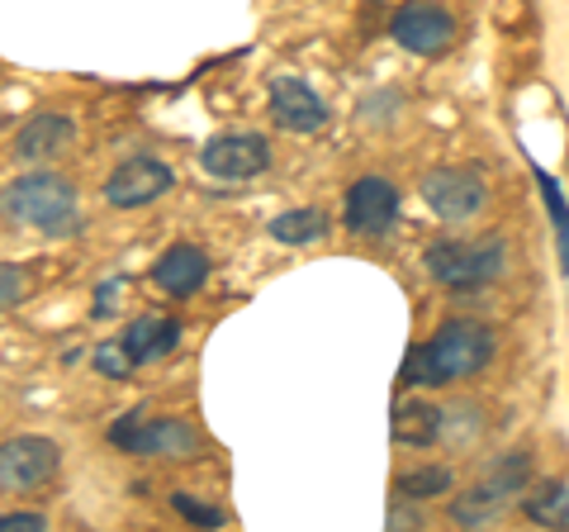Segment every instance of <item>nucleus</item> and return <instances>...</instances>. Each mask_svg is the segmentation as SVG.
Listing matches in <instances>:
<instances>
[{
	"label": "nucleus",
	"mask_w": 569,
	"mask_h": 532,
	"mask_svg": "<svg viewBox=\"0 0 569 532\" xmlns=\"http://www.w3.org/2000/svg\"><path fill=\"white\" fill-rule=\"evenodd\" d=\"M489 357H493V328L475 324V318H451V324H441L427 343L408 352L403 381L408 385H451V381H466L475 371H485Z\"/></svg>",
	"instance_id": "obj_1"
},
{
	"label": "nucleus",
	"mask_w": 569,
	"mask_h": 532,
	"mask_svg": "<svg viewBox=\"0 0 569 532\" xmlns=\"http://www.w3.org/2000/svg\"><path fill=\"white\" fill-rule=\"evenodd\" d=\"M441 418H447V410L422 404V400H408V404H399V410H395L389 433H395V442H403V447H427V442L441 437Z\"/></svg>",
	"instance_id": "obj_15"
},
{
	"label": "nucleus",
	"mask_w": 569,
	"mask_h": 532,
	"mask_svg": "<svg viewBox=\"0 0 569 532\" xmlns=\"http://www.w3.org/2000/svg\"><path fill=\"white\" fill-rule=\"evenodd\" d=\"M200 167L219 181H252L271 167V144L261 134H219L200 148Z\"/></svg>",
	"instance_id": "obj_8"
},
{
	"label": "nucleus",
	"mask_w": 569,
	"mask_h": 532,
	"mask_svg": "<svg viewBox=\"0 0 569 532\" xmlns=\"http://www.w3.org/2000/svg\"><path fill=\"white\" fill-rule=\"evenodd\" d=\"M96 371H100V376H110V381H129L133 376V362H129V352H123L119 338L96 347Z\"/></svg>",
	"instance_id": "obj_22"
},
{
	"label": "nucleus",
	"mask_w": 569,
	"mask_h": 532,
	"mask_svg": "<svg viewBox=\"0 0 569 532\" xmlns=\"http://www.w3.org/2000/svg\"><path fill=\"white\" fill-rule=\"evenodd\" d=\"M123 352H129V362L142 366V362H162L176 352V343H181V324L176 318H162V314H148L138 318V324L123 333Z\"/></svg>",
	"instance_id": "obj_14"
},
{
	"label": "nucleus",
	"mask_w": 569,
	"mask_h": 532,
	"mask_svg": "<svg viewBox=\"0 0 569 532\" xmlns=\"http://www.w3.org/2000/svg\"><path fill=\"white\" fill-rule=\"evenodd\" d=\"M119 290H123V276L104 280V286H100V295H96V318H104V314L114 309V295H119Z\"/></svg>",
	"instance_id": "obj_26"
},
{
	"label": "nucleus",
	"mask_w": 569,
	"mask_h": 532,
	"mask_svg": "<svg viewBox=\"0 0 569 532\" xmlns=\"http://www.w3.org/2000/svg\"><path fill=\"white\" fill-rule=\"evenodd\" d=\"M441 437H451L456 447H466L470 437H479V410H470V404L447 410V418H441Z\"/></svg>",
	"instance_id": "obj_21"
},
{
	"label": "nucleus",
	"mask_w": 569,
	"mask_h": 532,
	"mask_svg": "<svg viewBox=\"0 0 569 532\" xmlns=\"http://www.w3.org/2000/svg\"><path fill=\"white\" fill-rule=\"evenodd\" d=\"M43 513H0V532H43Z\"/></svg>",
	"instance_id": "obj_25"
},
{
	"label": "nucleus",
	"mask_w": 569,
	"mask_h": 532,
	"mask_svg": "<svg viewBox=\"0 0 569 532\" xmlns=\"http://www.w3.org/2000/svg\"><path fill=\"white\" fill-rule=\"evenodd\" d=\"M531 176H537L541 200H546V209H550V224H556V234H560V266L569 272V200H565V186H560L546 167H531Z\"/></svg>",
	"instance_id": "obj_18"
},
{
	"label": "nucleus",
	"mask_w": 569,
	"mask_h": 532,
	"mask_svg": "<svg viewBox=\"0 0 569 532\" xmlns=\"http://www.w3.org/2000/svg\"><path fill=\"white\" fill-rule=\"evenodd\" d=\"M347 228L351 234H366V238H385L389 228L399 224V186H389L385 176H361L351 190H347Z\"/></svg>",
	"instance_id": "obj_9"
},
{
	"label": "nucleus",
	"mask_w": 569,
	"mask_h": 532,
	"mask_svg": "<svg viewBox=\"0 0 569 532\" xmlns=\"http://www.w3.org/2000/svg\"><path fill=\"white\" fill-rule=\"evenodd\" d=\"M24 299V272L10 262H0V309H14Z\"/></svg>",
	"instance_id": "obj_24"
},
{
	"label": "nucleus",
	"mask_w": 569,
	"mask_h": 532,
	"mask_svg": "<svg viewBox=\"0 0 569 532\" xmlns=\"http://www.w3.org/2000/svg\"><path fill=\"white\" fill-rule=\"evenodd\" d=\"M451 485H456L451 466H418V471L399 475V494H403V500H437V494H447Z\"/></svg>",
	"instance_id": "obj_20"
},
{
	"label": "nucleus",
	"mask_w": 569,
	"mask_h": 532,
	"mask_svg": "<svg viewBox=\"0 0 569 532\" xmlns=\"http://www.w3.org/2000/svg\"><path fill=\"white\" fill-rule=\"evenodd\" d=\"M271 115L284 134H318L328 124V105L318 91H309L295 77H276L271 81Z\"/></svg>",
	"instance_id": "obj_11"
},
{
	"label": "nucleus",
	"mask_w": 569,
	"mask_h": 532,
	"mask_svg": "<svg viewBox=\"0 0 569 532\" xmlns=\"http://www.w3.org/2000/svg\"><path fill=\"white\" fill-rule=\"evenodd\" d=\"M389 33H395L399 48L418 52V58H441L456 43V20L441 6H432V0H408V6L395 10Z\"/></svg>",
	"instance_id": "obj_7"
},
{
	"label": "nucleus",
	"mask_w": 569,
	"mask_h": 532,
	"mask_svg": "<svg viewBox=\"0 0 569 532\" xmlns=\"http://www.w3.org/2000/svg\"><path fill=\"white\" fill-rule=\"evenodd\" d=\"M508 509V500L498 490H489L485 481H479L475 490H466L460 500L451 504V519L460 523V528H479V523H489V519H498V513Z\"/></svg>",
	"instance_id": "obj_17"
},
{
	"label": "nucleus",
	"mask_w": 569,
	"mask_h": 532,
	"mask_svg": "<svg viewBox=\"0 0 569 532\" xmlns=\"http://www.w3.org/2000/svg\"><path fill=\"white\" fill-rule=\"evenodd\" d=\"M422 200L437 219L460 224V219H475L479 209H485L489 190L479 181V171H470V167H437V171L422 176Z\"/></svg>",
	"instance_id": "obj_6"
},
{
	"label": "nucleus",
	"mask_w": 569,
	"mask_h": 532,
	"mask_svg": "<svg viewBox=\"0 0 569 532\" xmlns=\"http://www.w3.org/2000/svg\"><path fill=\"white\" fill-rule=\"evenodd\" d=\"M508 266V243L503 238H441L427 247V272H432L437 286H447L456 295L485 290L503 276Z\"/></svg>",
	"instance_id": "obj_3"
},
{
	"label": "nucleus",
	"mask_w": 569,
	"mask_h": 532,
	"mask_svg": "<svg viewBox=\"0 0 569 532\" xmlns=\"http://www.w3.org/2000/svg\"><path fill=\"white\" fill-rule=\"evenodd\" d=\"M328 234V215L323 209H284L280 219H271V238L284 247H305Z\"/></svg>",
	"instance_id": "obj_16"
},
{
	"label": "nucleus",
	"mask_w": 569,
	"mask_h": 532,
	"mask_svg": "<svg viewBox=\"0 0 569 532\" xmlns=\"http://www.w3.org/2000/svg\"><path fill=\"white\" fill-rule=\"evenodd\" d=\"M62 466V447L52 437L39 433H20L10 442H0V490L20 494V490H39L48 485Z\"/></svg>",
	"instance_id": "obj_5"
},
{
	"label": "nucleus",
	"mask_w": 569,
	"mask_h": 532,
	"mask_svg": "<svg viewBox=\"0 0 569 532\" xmlns=\"http://www.w3.org/2000/svg\"><path fill=\"white\" fill-rule=\"evenodd\" d=\"M171 186H176V171L167 162H157V157H129V162H119L110 171L104 200H110L114 209H142V205L162 200Z\"/></svg>",
	"instance_id": "obj_10"
},
{
	"label": "nucleus",
	"mask_w": 569,
	"mask_h": 532,
	"mask_svg": "<svg viewBox=\"0 0 569 532\" xmlns=\"http://www.w3.org/2000/svg\"><path fill=\"white\" fill-rule=\"evenodd\" d=\"M0 215L10 224H29V228H43V234H58V228L77 224V186H71L67 176H52V171H29L0 190Z\"/></svg>",
	"instance_id": "obj_2"
},
{
	"label": "nucleus",
	"mask_w": 569,
	"mask_h": 532,
	"mask_svg": "<svg viewBox=\"0 0 569 532\" xmlns=\"http://www.w3.org/2000/svg\"><path fill=\"white\" fill-rule=\"evenodd\" d=\"M522 513L541 528H569V485H541L522 504Z\"/></svg>",
	"instance_id": "obj_19"
},
{
	"label": "nucleus",
	"mask_w": 569,
	"mask_h": 532,
	"mask_svg": "<svg viewBox=\"0 0 569 532\" xmlns=\"http://www.w3.org/2000/svg\"><path fill=\"white\" fill-rule=\"evenodd\" d=\"M77 148V124H71L67 115H33L20 138H14V157L29 167H43V162H58L62 152Z\"/></svg>",
	"instance_id": "obj_12"
},
{
	"label": "nucleus",
	"mask_w": 569,
	"mask_h": 532,
	"mask_svg": "<svg viewBox=\"0 0 569 532\" xmlns=\"http://www.w3.org/2000/svg\"><path fill=\"white\" fill-rule=\"evenodd\" d=\"M171 509L181 513V519L200 523V528H223V523H228V513H223V509L200 504V500H190V494H171Z\"/></svg>",
	"instance_id": "obj_23"
},
{
	"label": "nucleus",
	"mask_w": 569,
	"mask_h": 532,
	"mask_svg": "<svg viewBox=\"0 0 569 532\" xmlns=\"http://www.w3.org/2000/svg\"><path fill=\"white\" fill-rule=\"evenodd\" d=\"M110 442L133 456H171V461H194L204 452L200 428L186 418H138L123 414L119 423H110Z\"/></svg>",
	"instance_id": "obj_4"
},
{
	"label": "nucleus",
	"mask_w": 569,
	"mask_h": 532,
	"mask_svg": "<svg viewBox=\"0 0 569 532\" xmlns=\"http://www.w3.org/2000/svg\"><path fill=\"white\" fill-rule=\"evenodd\" d=\"M152 280H157V290L186 299L209 280V257L200 253V247H190V243H176L152 262Z\"/></svg>",
	"instance_id": "obj_13"
}]
</instances>
